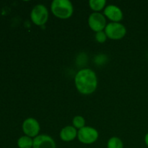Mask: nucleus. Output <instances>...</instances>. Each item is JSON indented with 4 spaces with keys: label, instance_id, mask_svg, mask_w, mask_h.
<instances>
[{
    "label": "nucleus",
    "instance_id": "6e6552de",
    "mask_svg": "<svg viewBox=\"0 0 148 148\" xmlns=\"http://www.w3.org/2000/svg\"><path fill=\"white\" fill-rule=\"evenodd\" d=\"M33 148H56V144L51 137L42 134L35 137Z\"/></svg>",
    "mask_w": 148,
    "mask_h": 148
},
{
    "label": "nucleus",
    "instance_id": "4468645a",
    "mask_svg": "<svg viewBox=\"0 0 148 148\" xmlns=\"http://www.w3.org/2000/svg\"><path fill=\"white\" fill-rule=\"evenodd\" d=\"M73 124L75 127L80 130V129L85 127V119L82 116H75L73 119Z\"/></svg>",
    "mask_w": 148,
    "mask_h": 148
},
{
    "label": "nucleus",
    "instance_id": "0eeeda50",
    "mask_svg": "<svg viewBox=\"0 0 148 148\" xmlns=\"http://www.w3.org/2000/svg\"><path fill=\"white\" fill-rule=\"evenodd\" d=\"M23 130L27 137H36L40 131V125L35 119L29 118L23 122Z\"/></svg>",
    "mask_w": 148,
    "mask_h": 148
},
{
    "label": "nucleus",
    "instance_id": "1a4fd4ad",
    "mask_svg": "<svg viewBox=\"0 0 148 148\" xmlns=\"http://www.w3.org/2000/svg\"><path fill=\"white\" fill-rule=\"evenodd\" d=\"M104 14L110 20H113L115 23L119 21L122 19L123 14L121 10L115 5H108L106 7L104 10Z\"/></svg>",
    "mask_w": 148,
    "mask_h": 148
},
{
    "label": "nucleus",
    "instance_id": "20e7f679",
    "mask_svg": "<svg viewBox=\"0 0 148 148\" xmlns=\"http://www.w3.org/2000/svg\"><path fill=\"white\" fill-rule=\"evenodd\" d=\"M125 27L121 23H110L106 26L105 33L108 38L111 39H120L124 37L126 34Z\"/></svg>",
    "mask_w": 148,
    "mask_h": 148
},
{
    "label": "nucleus",
    "instance_id": "9b49d317",
    "mask_svg": "<svg viewBox=\"0 0 148 148\" xmlns=\"http://www.w3.org/2000/svg\"><path fill=\"white\" fill-rule=\"evenodd\" d=\"M19 148H32L33 145V140L27 136H23L17 140Z\"/></svg>",
    "mask_w": 148,
    "mask_h": 148
},
{
    "label": "nucleus",
    "instance_id": "f257e3e1",
    "mask_svg": "<svg viewBox=\"0 0 148 148\" xmlns=\"http://www.w3.org/2000/svg\"><path fill=\"white\" fill-rule=\"evenodd\" d=\"M98 85L95 72L90 69L79 71L75 76V85L79 92L89 95L95 90Z\"/></svg>",
    "mask_w": 148,
    "mask_h": 148
},
{
    "label": "nucleus",
    "instance_id": "ddd939ff",
    "mask_svg": "<svg viewBox=\"0 0 148 148\" xmlns=\"http://www.w3.org/2000/svg\"><path fill=\"white\" fill-rule=\"evenodd\" d=\"M122 141L118 137H111L108 142V148H123Z\"/></svg>",
    "mask_w": 148,
    "mask_h": 148
},
{
    "label": "nucleus",
    "instance_id": "f03ea898",
    "mask_svg": "<svg viewBox=\"0 0 148 148\" xmlns=\"http://www.w3.org/2000/svg\"><path fill=\"white\" fill-rule=\"evenodd\" d=\"M51 11L61 19H67L73 13V6L69 0H54L51 4Z\"/></svg>",
    "mask_w": 148,
    "mask_h": 148
},
{
    "label": "nucleus",
    "instance_id": "7ed1b4c3",
    "mask_svg": "<svg viewBox=\"0 0 148 148\" xmlns=\"http://www.w3.org/2000/svg\"><path fill=\"white\" fill-rule=\"evenodd\" d=\"M32 21L37 25H43L46 23L49 17V12L43 4H38L35 6L30 14Z\"/></svg>",
    "mask_w": 148,
    "mask_h": 148
},
{
    "label": "nucleus",
    "instance_id": "dca6fc26",
    "mask_svg": "<svg viewBox=\"0 0 148 148\" xmlns=\"http://www.w3.org/2000/svg\"><path fill=\"white\" fill-rule=\"evenodd\" d=\"M145 142L146 145H147L148 147V133H147V134H146L145 137Z\"/></svg>",
    "mask_w": 148,
    "mask_h": 148
},
{
    "label": "nucleus",
    "instance_id": "f8f14e48",
    "mask_svg": "<svg viewBox=\"0 0 148 148\" xmlns=\"http://www.w3.org/2000/svg\"><path fill=\"white\" fill-rule=\"evenodd\" d=\"M106 0H90L89 1L90 7L95 11H100L106 5Z\"/></svg>",
    "mask_w": 148,
    "mask_h": 148
},
{
    "label": "nucleus",
    "instance_id": "2eb2a0df",
    "mask_svg": "<svg viewBox=\"0 0 148 148\" xmlns=\"http://www.w3.org/2000/svg\"><path fill=\"white\" fill-rule=\"evenodd\" d=\"M106 34L105 33H103V31L98 32L95 35V38L100 43H103L106 40Z\"/></svg>",
    "mask_w": 148,
    "mask_h": 148
},
{
    "label": "nucleus",
    "instance_id": "39448f33",
    "mask_svg": "<svg viewBox=\"0 0 148 148\" xmlns=\"http://www.w3.org/2000/svg\"><path fill=\"white\" fill-rule=\"evenodd\" d=\"M77 137L81 143L84 144H92L98 140V133L96 130L92 127H85L79 130Z\"/></svg>",
    "mask_w": 148,
    "mask_h": 148
},
{
    "label": "nucleus",
    "instance_id": "9d476101",
    "mask_svg": "<svg viewBox=\"0 0 148 148\" xmlns=\"http://www.w3.org/2000/svg\"><path fill=\"white\" fill-rule=\"evenodd\" d=\"M76 129L72 126H67L62 129L60 132V137L63 141L69 142L73 140L77 136Z\"/></svg>",
    "mask_w": 148,
    "mask_h": 148
},
{
    "label": "nucleus",
    "instance_id": "423d86ee",
    "mask_svg": "<svg viewBox=\"0 0 148 148\" xmlns=\"http://www.w3.org/2000/svg\"><path fill=\"white\" fill-rule=\"evenodd\" d=\"M88 23L90 28L98 33L102 31L103 28H105L106 20L102 14L99 12H93L90 15Z\"/></svg>",
    "mask_w": 148,
    "mask_h": 148
}]
</instances>
